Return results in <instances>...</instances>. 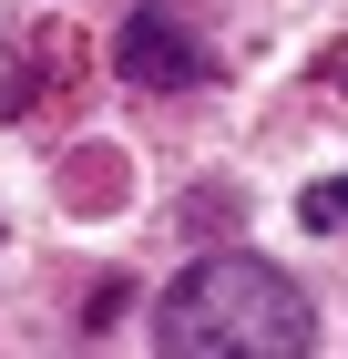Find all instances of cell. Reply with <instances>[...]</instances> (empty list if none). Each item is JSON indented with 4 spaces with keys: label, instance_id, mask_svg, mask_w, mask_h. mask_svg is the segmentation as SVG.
<instances>
[{
    "label": "cell",
    "instance_id": "3957f363",
    "mask_svg": "<svg viewBox=\"0 0 348 359\" xmlns=\"http://www.w3.org/2000/svg\"><path fill=\"white\" fill-rule=\"evenodd\" d=\"M297 216L318 226V236H348V175H328V185H307V195H297Z\"/></svg>",
    "mask_w": 348,
    "mask_h": 359
},
{
    "label": "cell",
    "instance_id": "6da1fadb",
    "mask_svg": "<svg viewBox=\"0 0 348 359\" xmlns=\"http://www.w3.org/2000/svg\"><path fill=\"white\" fill-rule=\"evenodd\" d=\"M154 339L174 359H297L318 339V318L267 257H205V267H185L164 287Z\"/></svg>",
    "mask_w": 348,
    "mask_h": 359
},
{
    "label": "cell",
    "instance_id": "7a4b0ae2",
    "mask_svg": "<svg viewBox=\"0 0 348 359\" xmlns=\"http://www.w3.org/2000/svg\"><path fill=\"white\" fill-rule=\"evenodd\" d=\"M113 62H123V83H144V93H195L215 72L205 41H195L174 11H134V21L113 31Z\"/></svg>",
    "mask_w": 348,
    "mask_h": 359
},
{
    "label": "cell",
    "instance_id": "277c9868",
    "mask_svg": "<svg viewBox=\"0 0 348 359\" xmlns=\"http://www.w3.org/2000/svg\"><path fill=\"white\" fill-rule=\"evenodd\" d=\"M338 83H348V72H338Z\"/></svg>",
    "mask_w": 348,
    "mask_h": 359
}]
</instances>
